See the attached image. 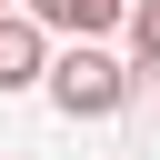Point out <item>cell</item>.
<instances>
[{"instance_id": "cell-2", "label": "cell", "mask_w": 160, "mask_h": 160, "mask_svg": "<svg viewBox=\"0 0 160 160\" xmlns=\"http://www.w3.org/2000/svg\"><path fill=\"white\" fill-rule=\"evenodd\" d=\"M30 80H50V40L40 20H0V90H30Z\"/></svg>"}, {"instance_id": "cell-3", "label": "cell", "mask_w": 160, "mask_h": 160, "mask_svg": "<svg viewBox=\"0 0 160 160\" xmlns=\"http://www.w3.org/2000/svg\"><path fill=\"white\" fill-rule=\"evenodd\" d=\"M140 0H30V20L40 30H80V40H100V30H120Z\"/></svg>"}, {"instance_id": "cell-4", "label": "cell", "mask_w": 160, "mask_h": 160, "mask_svg": "<svg viewBox=\"0 0 160 160\" xmlns=\"http://www.w3.org/2000/svg\"><path fill=\"white\" fill-rule=\"evenodd\" d=\"M130 70H140V80H160V0H140V10H130Z\"/></svg>"}, {"instance_id": "cell-1", "label": "cell", "mask_w": 160, "mask_h": 160, "mask_svg": "<svg viewBox=\"0 0 160 160\" xmlns=\"http://www.w3.org/2000/svg\"><path fill=\"white\" fill-rule=\"evenodd\" d=\"M130 90H140V70H120L110 50H60L50 60V100H60V120H120L130 110Z\"/></svg>"}]
</instances>
